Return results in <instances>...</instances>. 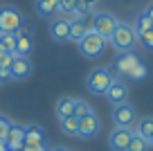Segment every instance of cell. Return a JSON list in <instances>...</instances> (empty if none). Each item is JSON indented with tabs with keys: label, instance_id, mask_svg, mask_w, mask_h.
<instances>
[{
	"label": "cell",
	"instance_id": "ffe728a7",
	"mask_svg": "<svg viewBox=\"0 0 153 151\" xmlns=\"http://www.w3.org/2000/svg\"><path fill=\"white\" fill-rule=\"evenodd\" d=\"M133 133L142 135L144 140H151V135H153V117H142L137 122V129H135Z\"/></svg>",
	"mask_w": 153,
	"mask_h": 151
},
{
	"label": "cell",
	"instance_id": "9a60e30c",
	"mask_svg": "<svg viewBox=\"0 0 153 151\" xmlns=\"http://www.w3.org/2000/svg\"><path fill=\"white\" fill-rule=\"evenodd\" d=\"M50 34H52V38H56V41H70V20H52V25H50Z\"/></svg>",
	"mask_w": 153,
	"mask_h": 151
},
{
	"label": "cell",
	"instance_id": "d590c367",
	"mask_svg": "<svg viewBox=\"0 0 153 151\" xmlns=\"http://www.w3.org/2000/svg\"><path fill=\"white\" fill-rule=\"evenodd\" d=\"M2 54H7V52H5V50H2V45H0V57H2Z\"/></svg>",
	"mask_w": 153,
	"mask_h": 151
},
{
	"label": "cell",
	"instance_id": "cb8c5ba5",
	"mask_svg": "<svg viewBox=\"0 0 153 151\" xmlns=\"http://www.w3.org/2000/svg\"><path fill=\"white\" fill-rule=\"evenodd\" d=\"M149 140H144L142 135H137V133H133V138H131V144H128V149L126 151H146L149 149Z\"/></svg>",
	"mask_w": 153,
	"mask_h": 151
},
{
	"label": "cell",
	"instance_id": "5b68a950",
	"mask_svg": "<svg viewBox=\"0 0 153 151\" xmlns=\"http://www.w3.org/2000/svg\"><path fill=\"white\" fill-rule=\"evenodd\" d=\"M120 25V20L115 18L110 11H97L95 16H92V32H97L101 38H106V41H110V36H113L115 27Z\"/></svg>",
	"mask_w": 153,
	"mask_h": 151
},
{
	"label": "cell",
	"instance_id": "52a82bcc",
	"mask_svg": "<svg viewBox=\"0 0 153 151\" xmlns=\"http://www.w3.org/2000/svg\"><path fill=\"white\" fill-rule=\"evenodd\" d=\"M113 122L117 129H131L137 122V113H135V108L131 104H120L113 111Z\"/></svg>",
	"mask_w": 153,
	"mask_h": 151
},
{
	"label": "cell",
	"instance_id": "9c48e42d",
	"mask_svg": "<svg viewBox=\"0 0 153 151\" xmlns=\"http://www.w3.org/2000/svg\"><path fill=\"white\" fill-rule=\"evenodd\" d=\"M131 138H133V131L131 129H115L108 138V144L113 151H126L131 144Z\"/></svg>",
	"mask_w": 153,
	"mask_h": 151
},
{
	"label": "cell",
	"instance_id": "8fae6325",
	"mask_svg": "<svg viewBox=\"0 0 153 151\" xmlns=\"http://www.w3.org/2000/svg\"><path fill=\"white\" fill-rule=\"evenodd\" d=\"M9 72H11V79H16V81L27 79V77L32 75V61H29L27 57H18V54H16Z\"/></svg>",
	"mask_w": 153,
	"mask_h": 151
},
{
	"label": "cell",
	"instance_id": "1f68e13d",
	"mask_svg": "<svg viewBox=\"0 0 153 151\" xmlns=\"http://www.w3.org/2000/svg\"><path fill=\"white\" fill-rule=\"evenodd\" d=\"M146 14H149V18L153 20V2H151V5H149V7H146Z\"/></svg>",
	"mask_w": 153,
	"mask_h": 151
},
{
	"label": "cell",
	"instance_id": "83f0119b",
	"mask_svg": "<svg viewBox=\"0 0 153 151\" xmlns=\"http://www.w3.org/2000/svg\"><path fill=\"white\" fill-rule=\"evenodd\" d=\"M140 43H142L144 47H146V50H153V29L151 32H144V34H140Z\"/></svg>",
	"mask_w": 153,
	"mask_h": 151
},
{
	"label": "cell",
	"instance_id": "7c38bea8",
	"mask_svg": "<svg viewBox=\"0 0 153 151\" xmlns=\"http://www.w3.org/2000/svg\"><path fill=\"white\" fill-rule=\"evenodd\" d=\"M5 144L9 151H20L25 144V126H20V124H11L9 133H7L5 138Z\"/></svg>",
	"mask_w": 153,
	"mask_h": 151
},
{
	"label": "cell",
	"instance_id": "f1b7e54d",
	"mask_svg": "<svg viewBox=\"0 0 153 151\" xmlns=\"http://www.w3.org/2000/svg\"><path fill=\"white\" fill-rule=\"evenodd\" d=\"M14 57H16V54H2V57H0V68H2V70H11Z\"/></svg>",
	"mask_w": 153,
	"mask_h": 151
},
{
	"label": "cell",
	"instance_id": "4316f807",
	"mask_svg": "<svg viewBox=\"0 0 153 151\" xmlns=\"http://www.w3.org/2000/svg\"><path fill=\"white\" fill-rule=\"evenodd\" d=\"M76 2H79V0H59V11H61V14H72Z\"/></svg>",
	"mask_w": 153,
	"mask_h": 151
},
{
	"label": "cell",
	"instance_id": "ac0fdd59",
	"mask_svg": "<svg viewBox=\"0 0 153 151\" xmlns=\"http://www.w3.org/2000/svg\"><path fill=\"white\" fill-rule=\"evenodd\" d=\"M36 9L41 16H54L59 11V0H38Z\"/></svg>",
	"mask_w": 153,
	"mask_h": 151
},
{
	"label": "cell",
	"instance_id": "4fadbf2b",
	"mask_svg": "<svg viewBox=\"0 0 153 151\" xmlns=\"http://www.w3.org/2000/svg\"><path fill=\"white\" fill-rule=\"evenodd\" d=\"M25 144H34V147H45L48 144V138H45L43 126H38V124L25 126Z\"/></svg>",
	"mask_w": 153,
	"mask_h": 151
},
{
	"label": "cell",
	"instance_id": "5bb4252c",
	"mask_svg": "<svg viewBox=\"0 0 153 151\" xmlns=\"http://www.w3.org/2000/svg\"><path fill=\"white\" fill-rule=\"evenodd\" d=\"M29 52H32V34H29V27H20V32L16 34V54L27 57Z\"/></svg>",
	"mask_w": 153,
	"mask_h": 151
},
{
	"label": "cell",
	"instance_id": "603a6c76",
	"mask_svg": "<svg viewBox=\"0 0 153 151\" xmlns=\"http://www.w3.org/2000/svg\"><path fill=\"white\" fill-rule=\"evenodd\" d=\"M92 14V5H88V2H83V0H79L74 5V11H72V16H74V20H81L86 18V16Z\"/></svg>",
	"mask_w": 153,
	"mask_h": 151
},
{
	"label": "cell",
	"instance_id": "d4e9b609",
	"mask_svg": "<svg viewBox=\"0 0 153 151\" xmlns=\"http://www.w3.org/2000/svg\"><path fill=\"white\" fill-rule=\"evenodd\" d=\"M92 113V108H90V104L88 102H83V99H76V106H74V117L76 120H81V117H86V115H90Z\"/></svg>",
	"mask_w": 153,
	"mask_h": 151
},
{
	"label": "cell",
	"instance_id": "8992f818",
	"mask_svg": "<svg viewBox=\"0 0 153 151\" xmlns=\"http://www.w3.org/2000/svg\"><path fill=\"white\" fill-rule=\"evenodd\" d=\"M23 27V16L14 7H2L0 9V34H18Z\"/></svg>",
	"mask_w": 153,
	"mask_h": 151
},
{
	"label": "cell",
	"instance_id": "d6a6232c",
	"mask_svg": "<svg viewBox=\"0 0 153 151\" xmlns=\"http://www.w3.org/2000/svg\"><path fill=\"white\" fill-rule=\"evenodd\" d=\"M48 151H70V149H65V147H52V149H48Z\"/></svg>",
	"mask_w": 153,
	"mask_h": 151
},
{
	"label": "cell",
	"instance_id": "e575fe53",
	"mask_svg": "<svg viewBox=\"0 0 153 151\" xmlns=\"http://www.w3.org/2000/svg\"><path fill=\"white\" fill-rule=\"evenodd\" d=\"M83 2H88V5H92V7H95L97 2H99V0H83Z\"/></svg>",
	"mask_w": 153,
	"mask_h": 151
},
{
	"label": "cell",
	"instance_id": "7a4b0ae2",
	"mask_svg": "<svg viewBox=\"0 0 153 151\" xmlns=\"http://www.w3.org/2000/svg\"><path fill=\"white\" fill-rule=\"evenodd\" d=\"M110 43H113V47L120 50V52H133L135 45L140 43V38H137V34H135L133 25L120 23L117 27H115L113 36H110Z\"/></svg>",
	"mask_w": 153,
	"mask_h": 151
},
{
	"label": "cell",
	"instance_id": "6da1fadb",
	"mask_svg": "<svg viewBox=\"0 0 153 151\" xmlns=\"http://www.w3.org/2000/svg\"><path fill=\"white\" fill-rule=\"evenodd\" d=\"M110 72H113V75H124V77H128V79H135V81L144 79V77L149 75L146 66L140 61V57L135 52H122L120 57L110 63Z\"/></svg>",
	"mask_w": 153,
	"mask_h": 151
},
{
	"label": "cell",
	"instance_id": "2e32d148",
	"mask_svg": "<svg viewBox=\"0 0 153 151\" xmlns=\"http://www.w3.org/2000/svg\"><path fill=\"white\" fill-rule=\"evenodd\" d=\"M74 106H76V99L74 97H70V95L61 97L56 102V117L63 120V117H68V115H72V113H74Z\"/></svg>",
	"mask_w": 153,
	"mask_h": 151
},
{
	"label": "cell",
	"instance_id": "ba28073f",
	"mask_svg": "<svg viewBox=\"0 0 153 151\" xmlns=\"http://www.w3.org/2000/svg\"><path fill=\"white\" fill-rule=\"evenodd\" d=\"M99 129H101V120L97 113H90L86 117L79 120V133L76 135L83 138V140H92V138L99 135Z\"/></svg>",
	"mask_w": 153,
	"mask_h": 151
},
{
	"label": "cell",
	"instance_id": "4dcf8cb0",
	"mask_svg": "<svg viewBox=\"0 0 153 151\" xmlns=\"http://www.w3.org/2000/svg\"><path fill=\"white\" fill-rule=\"evenodd\" d=\"M9 79H11V72H9V70H2V68H0V81L5 84V81H9Z\"/></svg>",
	"mask_w": 153,
	"mask_h": 151
},
{
	"label": "cell",
	"instance_id": "8d00e7d4",
	"mask_svg": "<svg viewBox=\"0 0 153 151\" xmlns=\"http://www.w3.org/2000/svg\"><path fill=\"white\" fill-rule=\"evenodd\" d=\"M149 144H151V147H153V135H151V140H149Z\"/></svg>",
	"mask_w": 153,
	"mask_h": 151
},
{
	"label": "cell",
	"instance_id": "30bf717a",
	"mask_svg": "<svg viewBox=\"0 0 153 151\" xmlns=\"http://www.w3.org/2000/svg\"><path fill=\"white\" fill-rule=\"evenodd\" d=\"M106 97H108V102H110V104H115V106L126 104V99H128V88H126L124 81L115 79L113 84H110V88L106 90Z\"/></svg>",
	"mask_w": 153,
	"mask_h": 151
},
{
	"label": "cell",
	"instance_id": "f546056e",
	"mask_svg": "<svg viewBox=\"0 0 153 151\" xmlns=\"http://www.w3.org/2000/svg\"><path fill=\"white\" fill-rule=\"evenodd\" d=\"M20 151H48V147H34V144H23Z\"/></svg>",
	"mask_w": 153,
	"mask_h": 151
},
{
	"label": "cell",
	"instance_id": "836d02e7",
	"mask_svg": "<svg viewBox=\"0 0 153 151\" xmlns=\"http://www.w3.org/2000/svg\"><path fill=\"white\" fill-rule=\"evenodd\" d=\"M0 151H9V149H7V144H5V140H0Z\"/></svg>",
	"mask_w": 153,
	"mask_h": 151
},
{
	"label": "cell",
	"instance_id": "7402d4cb",
	"mask_svg": "<svg viewBox=\"0 0 153 151\" xmlns=\"http://www.w3.org/2000/svg\"><path fill=\"white\" fill-rule=\"evenodd\" d=\"M0 45L7 54H16V34H0Z\"/></svg>",
	"mask_w": 153,
	"mask_h": 151
},
{
	"label": "cell",
	"instance_id": "277c9868",
	"mask_svg": "<svg viewBox=\"0 0 153 151\" xmlns=\"http://www.w3.org/2000/svg\"><path fill=\"white\" fill-rule=\"evenodd\" d=\"M106 43H108L106 38H101L97 32L88 29V34L79 41V52H81L83 57H88V59H97L106 50Z\"/></svg>",
	"mask_w": 153,
	"mask_h": 151
},
{
	"label": "cell",
	"instance_id": "d6986e66",
	"mask_svg": "<svg viewBox=\"0 0 153 151\" xmlns=\"http://www.w3.org/2000/svg\"><path fill=\"white\" fill-rule=\"evenodd\" d=\"M133 29H135V34H144V32H151L153 29V20L149 18V14L146 11H142V14L137 16V20H135V25H133Z\"/></svg>",
	"mask_w": 153,
	"mask_h": 151
},
{
	"label": "cell",
	"instance_id": "3957f363",
	"mask_svg": "<svg viewBox=\"0 0 153 151\" xmlns=\"http://www.w3.org/2000/svg\"><path fill=\"white\" fill-rule=\"evenodd\" d=\"M113 81H115V75L110 72V68H95L86 79V88L92 95H106V90L110 88Z\"/></svg>",
	"mask_w": 153,
	"mask_h": 151
},
{
	"label": "cell",
	"instance_id": "44dd1931",
	"mask_svg": "<svg viewBox=\"0 0 153 151\" xmlns=\"http://www.w3.org/2000/svg\"><path fill=\"white\" fill-rule=\"evenodd\" d=\"M88 29H90V27H86L81 20L70 23V41H76V43H79V41H81V38L88 34Z\"/></svg>",
	"mask_w": 153,
	"mask_h": 151
},
{
	"label": "cell",
	"instance_id": "484cf974",
	"mask_svg": "<svg viewBox=\"0 0 153 151\" xmlns=\"http://www.w3.org/2000/svg\"><path fill=\"white\" fill-rule=\"evenodd\" d=\"M11 124H14V122H11L7 115H0V140H5V138H7V133H9Z\"/></svg>",
	"mask_w": 153,
	"mask_h": 151
},
{
	"label": "cell",
	"instance_id": "e0dca14e",
	"mask_svg": "<svg viewBox=\"0 0 153 151\" xmlns=\"http://www.w3.org/2000/svg\"><path fill=\"white\" fill-rule=\"evenodd\" d=\"M59 124H61V131L65 133V135H76V133H79V120H76L74 115H68V117L59 120Z\"/></svg>",
	"mask_w": 153,
	"mask_h": 151
}]
</instances>
